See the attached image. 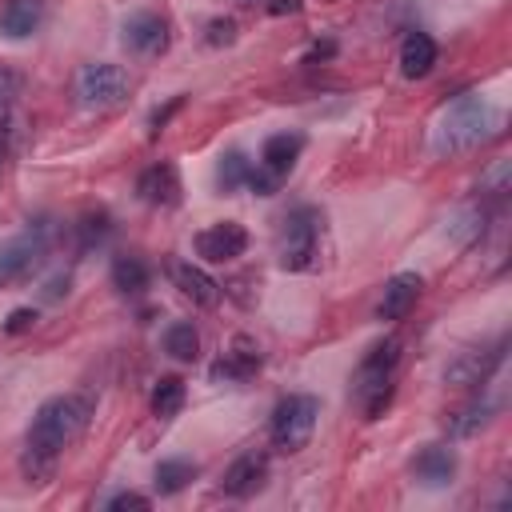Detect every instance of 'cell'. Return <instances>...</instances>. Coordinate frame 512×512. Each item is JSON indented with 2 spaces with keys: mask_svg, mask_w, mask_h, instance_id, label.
Returning a JSON list of instances; mask_svg holds the SVG:
<instances>
[{
  "mask_svg": "<svg viewBox=\"0 0 512 512\" xmlns=\"http://www.w3.org/2000/svg\"><path fill=\"white\" fill-rule=\"evenodd\" d=\"M84 424H88V400L84 396L64 392V396L44 400L28 424V436H24V456H20L24 476L32 484H44L56 472L64 448L84 432Z\"/></svg>",
  "mask_w": 512,
  "mask_h": 512,
  "instance_id": "obj_1",
  "label": "cell"
},
{
  "mask_svg": "<svg viewBox=\"0 0 512 512\" xmlns=\"http://www.w3.org/2000/svg\"><path fill=\"white\" fill-rule=\"evenodd\" d=\"M496 128H500V108L488 104L480 92H464L440 108V116L432 124V152L436 156L468 152V148L484 144L488 136H496Z\"/></svg>",
  "mask_w": 512,
  "mask_h": 512,
  "instance_id": "obj_2",
  "label": "cell"
},
{
  "mask_svg": "<svg viewBox=\"0 0 512 512\" xmlns=\"http://www.w3.org/2000/svg\"><path fill=\"white\" fill-rule=\"evenodd\" d=\"M396 364H400V340H396V336L380 340V344L360 360V368H356V376H352V396H356V404H360V412H364L368 420H376V416L388 408V400H392V380H396Z\"/></svg>",
  "mask_w": 512,
  "mask_h": 512,
  "instance_id": "obj_3",
  "label": "cell"
},
{
  "mask_svg": "<svg viewBox=\"0 0 512 512\" xmlns=\"http://www.w3.org/2000/svg\"><path fill=\"white\" fill-rule=\"evenodd\" d=\"M276 256L284 272H312L320 264V212L316 208L300 204L284 216Z\"/></svg>",
  "mask_w": 512,
  "mask_h": 512,
  "instance_id": "obj_4",
  "label": "cell"
},
{
  "mask_svg": "<svg viewBox=\"0 0 512 512\" xmlns=\"http://www.w3.org/2000/svg\"><path fill=\"white\" fill-rule=\"evenodd\" d=\"M316 416H320V400L308 392H292L272 408V424H268V440L276 452H300L312 432H316Z\"/></svg>",
  "mask_w": 512,
  "mask_h": 512,
  "instance_id": "obj_5",
  "label": "cell"
},
{
  "mask_svg": "<svg viewBox=\"0 0 512 512\" xmlns=\"http://www.w3.org/2000/svg\"><path fill=\"white\" fill-rule=\"evenodd\" d=\"M128 72L120 68V64H108V60H100V64H84L80 72H76V100H80V108H88V112H108V108H120L124 100H128Z\"/></svg>",
  "mask_w": 512,
  "mask_h": 512,
  "instance_id": "obj_6",
  "label": "cell"
},
{
  "mask_svg": "<svg viewBox=\"0 0 512 512\" xmlns=\"http://www.w3.org/2000/svg\"><path fill=\"white\" fill-rule=\"evenodd\" d=\"M120 40L132 56H160L168 52V20L160 12H132L124 24H120Z\"/></svg>",
  "mask_w": 512,
  "mask_h": 512,
  "instance_id": "obj_7",
  "label": "cell"
},
{
  "mask_svg": "<svg viewBox=\"0 0 512 512\" xmlns=\"http://www.w3.org/2000/svg\"><path fill=\"white\" fill-rule=\"evenodd\" d=\"M244 248H248V228L236 220H220V224H208L204 232H196V252L208 264H228V260L244 256Z\"/></svg>",
  "mask_w": 512,
  "mask_h": 512,
  "instance_id": "obj_8",
  "label": "cell"
},
{
  "mask_svg": "<svg viewBox=\"0 0 512 512\" xmlns=\"http://www.w3.org/2000/svg\"><path fill=\"white\" fill-rule=\"evenodd\" d=\"M44 248H48V228H44V224H32L24 236L8 240V244L0 248V284L24 276V272L44 256Z\"/></svg>",
  "mask_w": 512,
  "mask_h": 512,
  "instance_id": "obj_9",
  "label": "cell"
},
{
  "mask_svg": "<svg viewBox=\"0 0 512 512\" xmlns=\"http://www.w3.org/2000/svg\"><path fill=\"white\" fill-rule=\"evenodd\" d=\"M500 360H504V340H496L492 348H472V352H460V356L448 364L444 380H448V384H460V388L488 384V376L500 368Z\"/></svg>",
  "mask_w": 512,
  "mask_h": 512,
  "instance_id": "obj_10",
  "label": "cell"
},
{
  "mask_svg": "<svg viewBox=\"0 0 512 512\" xmlns=\"http://www.w3.org/2000/svg\"><path fill=\"white\" fill-rule=\"evenodd\" d=\"M136 192L152 208H176L180 204V172H176V164L172 160H160V164L144 168L140 180H136Z\"/></svg>",
  "mask_w": 512,
  "mask_h": 512,
  "instance_id": "obj_11",
  "label": "cell"
},
{
  "mask_svg": "<svg viewBox=\"0 0 512 512\" xmlns=\"http://www.w3.org/2000/svg\"><path fill=\"white\" fill-rule=\"evenodd\" d=\"M264 480H268V456H264V452H244V456H236V460L224 468L220 488H224V496L244 500V496L260 492Z\"/></svg>",
  "mask_w": 512,
  "mask_h": 512,
  "instance_id": "obj_12",
  "label": "cell"
},
{
  "mask_svg": "<svg viewBox=\"0 0 512 512\" xmlns=\"http://www.w3.org/2000/svg\"><path fill=\"white\" fill-rule=\"evenodd\" d=\"M168 276H172V284H176L192 304H200V308H216V304H220V284H216L200 264H192V260H172V264H168Z\"/></svg>",
  "mask_w": 512,
  "mask_h": 512,
  "instance_id": "obj_13",
  "label": "cell"
},
{
  "mask_svg": "<svg viewBox=\"0 0 512 512\" xmlns=\"http://www.w3.org/2000/svg\"><path fill=\"white\" fill-rule=\"evenodd\" d=\"M260 348H256V340H248V336H236L232 344H228V352L212 364V376L216 380H228V384H240V380H248V376H256V368H260Z\"/></svg>",
  "mask_w": 512,
  "mask_h": 512,
  "instance_id": "obj_14",
  "label": "cell"
},
{
  "mask_svg": "<svg viewBox=\"0 0 512 512\" xmlns=\"http://www.w3.org/2000/svg\"><path fill=\"white\" fill-rule=\"evenodd\" d=\"M420 288H424V280H420L416 272H396V276L384 284V296H380V304H376V316H380V320H404L408 308L420 300Z\"/></svg>",
  "mask_w": 512,
  "mask_h": 512,
  "instance_id": "obj_15",
  "label": "cell"
},
{
  "mask_svg": "<svg viewBox=\"0 0 512 512\" xmlns=\"http://www.w3.org/2000/svg\"><path fill=\"white\" fill-rule=\"evenodd\" d=\"M412 476L424 484V488H444L452 484L456 476V452L448 444H428L416 460H412Z\"/></svg>",
  "mask_w": 512,
  "mask_h": 512,
  "instance_id": "obj_16",
  "label": "cell"
},
{
  "mask_svg": "<svg viewBox=\"0 0 512 512\" xmlns=\"http://www.w3.org/2000/svg\"><path fill=\"white\" fill-rule=\"evenodd\" d=\"M300 152H304V136H300V132H276V136H268L264 148H260V168L284 180V176L296 168Z\"/></svg>",
  "mask_w": 512,
  "mask_h": 512,
  "instance_id": "obj_17",
  "label": "cell"
},
{
  "mask_svg": "<svg viewBox=\"0 0 512 512\" xmlns=\"http://www.w3.org/2000/svg\"><path fill=\"white\" fill-rule=\"evenodd\" d=\"M40 20H44V0H8L0 8V36L24 40L40 28Z\"/></svg>",
  "mask_w": 512,
  "mask_h": 512,
  "instance_id": "obj_18",
  "label": "cell"
},
{
  "mask_svg": "<svg viewBox=\"0 0 512 512\" xmlns=\"http://www.w3.org/2000/svg\"><path fill=\"white\" fill-rule=\"evenodd\" d=\"M432 64H436V40L428 32H408L400 44V76L420 80L432 72Z\"/></svg>",
  "mask_w": 512,
  "mask_h": 512,
  "instance_id": "obj_19",
  "label": "cell"
},
{
  "mask_svg": "<svg viewBox=\"0 0 512 512\" xmlns=\"http://www.w3.org/2000/svg\"><path fill=\"white\" fill-rule=\"evenodd\" d=\"M160 344H164V352H168L172 360H184V364L200 356V332H196L192 320H172V324L164 328Z\"/></svg>",
  "mask_w": 512,
  "mask_h": 512,
  "instance_id": "obj_20",
  "label": "cell"
},
{
  "mask_svg": "<svg viewBox=\"0 0 512 512\" xmlns=\"http://www.w3.org/2000/svg\"><path fill=\"white\" fill-rule=\"evenodd\" d=\"M112 284H116V292H124V296H140L144 288H148V264L140 260V256H116L112 260Z\"/></svg>",
  "mask_w": 512,
  "mask_h": 512,
  "instance_id": "obj_21",
  "label": "cell"
},
{
  "mask_svg": "<svg viewBox=\"0 0 512 512\" xmlns=\"http://www.w3.org/2000/svg\"><path fill=\"white\" fill-rule=\"evenodd\" d=\"M248 172H252V160L240 152V148H228L220 160H216V188L220 192H236L248 184Z\"/></svg>",
  "mask_w": 512,
  "mask_h": 512,
  "instance_id": "obj_22",
  "label": "cell"
},
{
  "mask_svg": "<svg viewBox=\"0 0 512 512\" xmlns=\"http://www.w3.org/2000/svg\"><path fill=\"white\" fill-rule=\"evenodd\" d=\"M184 408V380L180 376H160L152 388V416L156 420H172Z\"/></svg>",
  "mask_w": 512,
  "mask_h": 512,
  "instance_id": "obj_23",
  "label": "cell"
},
{
  "mask_svg": "<svg viewBox=\"0 0 512 512\" xmlns=\"http://www.w3.org/2000/svg\"><path fill=\"white\" fill-rule=\"evenodd\" d=\"M192 476H196V464L184 460V456H172V460H160L156 464V476L152 480H156V492L160 496H176Z\"/></svg>",
  "mask_w": 512,
  "mask_h": 512,
  "instance_id": "obj_24",
  "label": "cell"
},
{
  "mask_svg": "<svg viewBox=\"0 0 512 512\" xmlns=\"http://www.w3.org/2000/svg\"><path fill=\"white\" fill-rule=\"evenodd\" d=\"M488 412H492L488 400H472V404H464V408H456V412L448 416V432H452V436H476V432L484 428Z\"/></svg>",
  "mask_w": 512,
  "mask_h": 512,
  "instance_id": "obj_25",
  "label": "cell"
},
{
  "mask_svg": "<svg viewBox=\"0 0 512 512\" xmlns=\"http://www.w3.org/2000/svg\"><path fill=\"white\" fill-rule=\"evenodd\" d=\"M20 88H24V76L12 64H0V112L20 96Z\"/></svg>",
  "mask_w": 512,
  "mask_h": 512,
  "instance_id": "obj_26",
  "label": "cell"
},
{
  "mask_svg": "<svg viewBox=\"0 0 512 512\" xmlns=\"http://www.w3.org/2000/svg\"><path fill=\"white\" fill-rule=\"evenodd\" d=\"M80 236H84V244H92V240H104V236H108V216H104V212H96V216H84V224H80Z\"/></svg>",
  "mask_w": 512,
  "mask_h": 512,
  "instance_id": "obj_27",
  "label": "cell"
},
{
  "mask_svg": "<svg viewBox=\"0 0 512 512\" xmlns=\"http://www.w3.org/2000/svg\"><path fill=\"white\" fill-rule=\"evenodd\" d=\"M32 324H36V308H16V312L4 320V332L16 336V332H28Z\"/></svg>",
  "mask_w": 512,
  "mask_h": 512,
  "instance_id": "obj_28",
  "label": "cell"
},
{
  "mask_svg": "<svg viewBox=\"0 0 512 512\" xmlns=\"http://www.w3.org/2000/svg\"><path fill=\"white\" fill-rule=\"evenodd\" d=\"M236 40V24L232 20H212L208 24V44L216 48V44H232Z\"/></svg>",
  "mask_w": 512,
  "mask_h": 512,
  "instance_id": "obj_29",
  "label": "cell"
},
{
  "mask_svg": "<svg viewBox=\"0 0 512 512\" xmlns=\"http://www.w3.org/2000/svg\"><path fill=\"white\" fill-rule=\"evenodd\" d=\"M148 504H152V500H148V496H140V492H116V496H108V500H104V508H140V512H144Z\"/></svg>",
  "mask_w": 512,
  "mask_h": 512,
  "instance_id": "obj_30",
  "label": "cell"
},
{
  "mask_svg": "<svg viewBox=\"0 0 512 512\" xmlns=\"http://www.w3.org/2000/svg\"><path fill=\"white\" fill-rule=\"evenodd\" d=\"M60 296H68V276L48 280V288H44V300H60Z\"/></svg>",
  "mask_w": 512,
  "mask_h": 512,
  "instance_id": "obj_31",
  "label": "cell"
},
{
  "mask_svg": "<svg viewBox=\"0 0 512 512\" xmlns=\"http://www.w3.org/2000/svg\"><path fill=\"white\" fill-rule=\"evenodd\" d=\"M268 12H272V16H284V12H300V0H272V4H268Z\"/></svg>",
  "mask_w": 512,
  "mask_h": 512,
  "instance_id": "obj_32",
  "label": "cell"
},
{
  "mask_svg": "<svg viewBox=\"0 0 512 512\" xmlns=\"http://www.w3.org/2000/svg\"><path fill=\"white\" fill-rule=\"evenodd\" d=\"M8 148H12V128L0 124V168H4V160H8Z\"/></svg>",
  "mask_w": 512,
  "mask_h": 512,
  "instance_id": "obj_33",
  "label": "cell"
},
{
  "mask_svg": "<svg viewBox=\"0 0 512 512\" xmlns=\"http://www.w3.org/2000/svg\"><path fill=\"white\" fill-rule=\"evenodd\" d=\"M244 4H256V0H244Z\"/></svg>",
  "mask_w": 512,
  "mask_h": 512,
  "instance_id": "obj_34",
  "label": "cell"
}]
</instances>
